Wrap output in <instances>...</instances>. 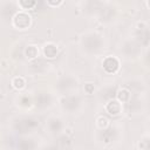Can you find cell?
Wrapping results in <instances>:
<instances>
[{"instance_id":"obj_1","label":"cell","mask_w":150,"mask_h":150,"mask_svg":"<svg viewBox=\"0 0 150 150\" xmlns=\"http://www.w3.org/2000/svg\"><path fill=\"white\" fill-rule=\"evenodd\" d=\"M12 25L14 28L20 29V30L27 29L32 25V16L28 14V12L19 11L12 18Z\"/></svg>"},{"instance_id":"obj_2","label":"cell","mask_w":150,"mask_h":150,"mask_svg":"<svg viewBox=\"0 0 150 150\" xmlns=\"http://www.w3.org/2000/svg\"><path fill=\"white\" fill-rule=\"evenodd\" d=\"M120 67H121V63L116 56L109 55V56H105L102 61V68L108 74H116L120 70Z\"/></svg>"},{"instance_id":"obj_3","label":"cell","mask_w":150,"mask_h":150,"mask_svg":"<svg viewBox=\"0 0 150 150\" xmlns=\"http://www.w3.org/2000/svg\"><path fill=\"white\" fill-rule=\"evenodd\" d=\"M104 109H105V111H107L109 115H111V116H117V115H120V114L122 112V110H123V103H121V102H120L118 100H116V98H112V100H110L108 103H105Z\"/></svg>"},{"instance_id":"obj_4","label":"cell","mask_w":150,"mask_h":150,"mask_svg":"<svg viewBox=\"0 0 150 150\" xmlns=\"http://www.w3.org/2000/svg\"><path fill=\"white\" fill-rule=\"evenodd\" d=\"M59 53V47L54 42H47L42 47V54L47 59H54Z\"/></svg>"},{"instance_id":"obj_5","label":"cell","mask_w":150,"mask_h":150,"mask_svg":"<svg viewBox=\"0 0 150 150\" xmlns=\"http://www.w3.org/2000/svg\"><path fill=\"white\" fill-rule=\"evenodd\" d=\"M23 54H25V56H26L27 60H35L39 56V54H40V49L35 45H28L25 48Z\"/></svg>"},{"instance_id":"obj_6","label":"cell","mask_w":150,"mask_h":150,"mask_svg":"<svg viewBox=\"0 0 150 150\" xmlns=\"http://www.w3.org/2000/svg\"><path fill=\"white\" fill-rule=\"evenodd\" d=\"M11 84L15 90L21 91V90H23L26 88V80L22 76H14L12 79V81H11Z\"/></svg>"},{"instance_id":"obj_7","label":"cell","mask_w":150,"mask_h":150,"mask_svg":"<svg viewBox=\"0 0 150 150\" xmlns=\"http://www.w3.org/2000/svg\"><path fill=\"white\" fill-rule=\"evenodd\" d=\"M130 97H131V94H130V91H129L128 89H125V88H121V89H118V91L116 93V100H118L121 103H127V102H129Z\"/></svg>"},{"instance_id":"obj_8","label":"cell","mask_w":150,"mask_h":150,"mask_svg":"<svg viewBox=\"0 0 150 150\" xmlns=\"http://www.w3.org/2000/svg\"><path fill=\"white\" fill-rule=\"evenodd\" d=\"M36 1H34V0H19L18 1V6H19V8L21 9V11H23V12H27V11H30V9H33L35 6H36Z\"/></svg>"},{"instance_id":"obj_9","label":"cell","mask_w":150,"mask_h":150,"mask_svg":"<svg viewBox=\"0 0 150 150\" xmlns=\"http://www.w3.org/2000/svg\"><path fill=\"white\" fill-rule=\"evenodd\" d=\"M109 120L105 117V116H98L96 118V125L100 128V129H107L109 127Z\"/></svg>"},{"instance_id":"obj_10","label":"cell","mask_w":150,"mask_h":150,"mask_svg":"<svg viewBox=\"0 0 150 150\" xmlns=\"http://www.w3.org/2000/svg\"><path fill=\"white\" fill-rule=\"evenodd\" d=\"M83 90H84V93L88 94V95L94 94V91H95V86H94V83H91V82H87V83H84V86H83Z\"/></svg>"},{"instance_id":"obj_11","label":"cell","mask_w":150,"mask_h":150,"mask_svg":"<svg viewBox=\"0 0 150 150\" xmlns=\"http://www.w3.org/2000/svg\"><path fill=\"white\" fill-rule=\"evenodd\" d=\"M61 5H63V1H61V0H59V1H53V0L47 1V6L53 7V8H55V7H60Z\"/></svg>"},{"instance_id":"obj_12","label":"cell","mask_w":150,"mask_h":150,"mask_svg":"<svg viewBox=\"0 0 150 150\" xmlns=\"http://www.w3.org/2000/svg\"><path fill=\"white\" fill-rule=\"evenodd\" d=\"M145 5H146V7L150 9V1H146V2H145Z\"/></svg>"}]
</instances>
